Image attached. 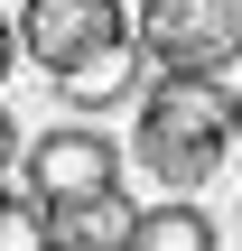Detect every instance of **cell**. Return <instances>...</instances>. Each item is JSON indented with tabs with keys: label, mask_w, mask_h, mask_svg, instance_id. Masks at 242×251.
<instances>
[{
	"label": "cell",
	"mask_w": 242,
	"mask_h": 251,
	"mask_svg": "<svg viewBox=\"0 0 242 251\" xmlns=\"http://www.w3.org/2000/svg\"><path fill=\"white\" fill-rule=\"evenodd\" d=\"M131 251H215V224H205V205H140L131 214Z\"/></svg>",
	"instance_id": "7"
},
{
	"label": "cell",
	"mask_w": 242,
	"mask_h": 251,
	"mask_svg": "<svg viewBox=\"0 0 242 251\" xmlns=\"http://www.w3.org/2000/svg\"><path fill=\"white\" fill-rule=\"evenodd\" d=\"M9 65H19V28L0 19V75H9Z\"/></svg>",
	"instance_id": "10"
},
{
	"label": "cell",
	"mask_w": 242,
	"mask_h": 251,
	"mask_svg": "<svg viewBox=\"0 0 242 251\" xmlns=\"http://www.w3.org/2000/svg\"><path fill=\"white\" fill-rule=\"evenodd\" d=\"M0 251H56V242H47V205H37V196H0Z\"/></svg>",
	"instance_id": "8"
},
{
	"label": "cell",
	"mask_w": 242,
	"mask_h": 251,
	"mask_svg": "<svg viewBox=\"0 0 242 251\" xmlns=\"http://www.w3.org/2000/svg\"><path fill=\"white\" fill-rule=\"evenodd\" d=\"M0 196H9V186H0Z\"/></svg>",
	"instance_id": "12"
},
{
	"label": "cell",
	"mask_w": 242,
	"mask_h": 251,
	"mask_svg": "<svg viewBox=\"0 0 242 251\" xmlns=\"http://www.w3.org/2000/svg\"><path fill=\"white\" fill-rule=\"evenodd\" d=\"M9 158H19V121L0 112V177H9Z\"/></svg>",
	"instance_id": "9"
},
{
	"label": "cell",
	"mask_w": 242,
	"mask_h": 251,
	"mask_svg": "<svg viewBox=\"0 0 242 251\" xmlns=\"http://www.w3.org/2000/svg\"><path fill=\"white\" fill-rule=\"evenodd\" d=\"M140 168L168 186V196H205L224 149H233V93L215 75H159L149 102H140V130H131Z\"/></svg>",
	"instance_id": "1"
},
{
	"label": "cell",
	"mask_w": 242,
	"mask_h": 251,
	"mask_svg": "<svg viewBox=\"0 0 242 251\" xmlns=\"http://www.w3.org/2000/svg\"><path fill=\"white\" fill-rule=\"evenodd\" d=\"M131 37L159 75H224L242 56V0H140Z\"/></svg>",
	"instance_id": "2"
},
{
	"label": "cell",
	"mask_w": 242,
	"mask_h": 251,
	"mask_svg": "<svg viewBox=\"0 0 242 251\" xmlns=\"http://www.w3.org/2000/svg\"><path fill=\"white\" fill-rule=\"evenodd\" d=\"M233 140H242V93H233Z\"/></svg>",
	"instance_id": "11"
},
{
	"label": "cell",
	"mask_w": 242,
	"mask_h": 251,
	"mask_svg": "<svg viewBox=\"0 0 242 251\" xmlns=\"http://www.w3.org/2000/svg\"><path fill=\"white\" fill-rule=\"evenodd\" d=\"M47 242L56 251H131V205H121V186H112V196H75V205H47Z\"/></svg>",
	"instance_id": "5"
},
{
	"label": "cell",
	"mask_w": 242,
	"mask_h": 251,
	"mask_svg": "<svg viewBox=\"0 0 242 251\" xmlns=\"http://www.w3.org/2000/svg\"><path fill=\"white\" fill-rule=\"evenodd\" d=\"M140 65H149V56H140V37H121V47H103V56H84L75 75H56V93H65L75 112H93V102H112V93H131V84H140Z\"/></svg>",
	"instance_id": "6"
},
{
	"label": "cell",
	"mask_w": 242,
	"mask_h": 251,
	"mask_svg": "<svg viewBox=\"0 0 242 251\" xmlns=\"http://www.w3.org/2000/svg\"><path fill=\"white\" fill-rule=\"evenodd\" d=\"M121 37H131L121 0H28V9H19V47H28L47 75H75L84 56H103V47H121Z\"/></svg>",
	"instance_id": "3"
},
{
	"label": "cell",
	"mask_w": 242,
	"mask_h": 251,
	"mask_svg": "<svg viewBox=\"0 0 242 251\" xmlns=\"http://www.w3.org/2000/svg\"><path fill=\"white\" fill-rule=\"evenodd\" d=\"M19 168H28L37 205H75V196H112L121 186V149L103 130H47V140L19 149Z\"/></svg>",
	"instance_id": "4"
}]
</instances>
